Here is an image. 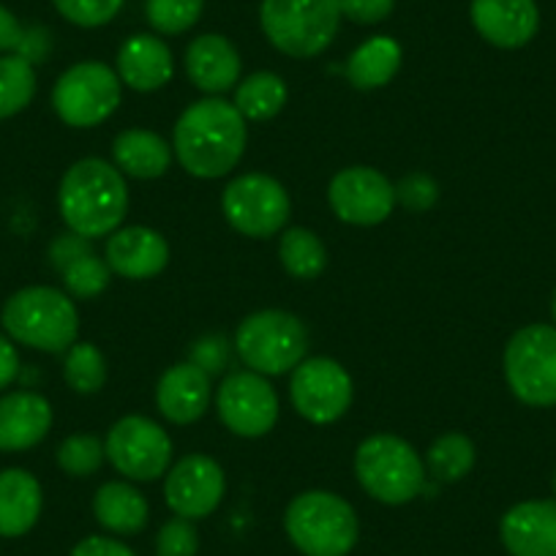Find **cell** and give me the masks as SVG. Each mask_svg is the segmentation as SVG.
I'll return each instance as SVG.
<instances>
[{
    "instance_id": "cell-1",
    "label": "cell",
    "mask_w": 556,
    "mask_h": 556,
    "mask_svg": "<svg viewBox=\"0 0 556 556\" xmlns=\"http://www.w3.org/2000/svg\"><path fill=\"white\" fill-rule=\"evenodd\" d=\"M245 117L232 101L207 96L186 106L175 123L173 151L180 167L202 180H216L232 173L245 153Z\"/></svg>"
},
{
    "instance_id": "cell-2",
    "label": "cell",
    "mask_w": 556,
    "mask_h": 556,
    "mask_svg": "<svg viewBox=\"0 0 556 556\" xmlns=\"http://www.w3.org/2000/svg\"><path fill=\"white\" fill-rule=\"evenodd\" d=\"M58 207L68 232L88 240L112 235L128 211L126 175L104 159H79L63 175Z\"/></svg>"
},
{
    "instance_id": "cell-3",
    "label": "cell",
    "mask_w": 556,
    "mask_h": 556,
    "mask_svg": "<svg viewBox=\"0 0 556 556\" xmlns=\"http://www.w3.org/2000/svg\"><path fill=\"white\" fill-rule=\"evenodd\" d=\"M0 323L7 336L30 350L61 355L77 344L79 314L68 292L55 287H25L3 306Z\"/></svg>"
},
{
    "instance_id": "cell-4",
    "label": "cell",
    "mask_w": 556,
    "mask_h": 556,
    "mask_svg": "<svg viewBox=\"0 0 556 556\" xmlns=\"http://www.w3.org/2000/svg\"><path fill=\"white\" fill-rule=\"evenodd\" d=\"M285 529L303 556H346L361 538L357 513L333 491H303L285 513Z\"/></svg>"
},
{
    "instance_id": "cell-5",
    "label": "cell",
    "mask_w": 556,
    "mask_h": 556,
    "mask_svg": "<svg viewBox=\"0 0 556 556\" xmlns=\"http://www.w3.org/2000/svg\"><path fill=\"white\" fill-rule=\"evenodd\" d=\"M339 0H262L260 25L265 39L290 58H317L333 45L341 28Z\"/></svg>"
},
{
    "instance_id": "cell-6",
    "label": "cell",
    "mask_w": 556,
    "mask_h": 556,
    "mask_svg": "<svg viewBox=\"0 0 556 556\" xmlns=\"http://www.w3.org/2000/svg\"><path fill=\"white\" fill-rule=\"evenodd\" d=\"M355 475L371 500L406 505L426 491V464L395 434H374L357 445Z\"/></svg>"
},
{
    "instance_id": "cell-7",
    "label": "cell",
    "mask_w": 556,
    "mask_h": 556,
    "mask_svg": "<svg viewBox=\"0 0 556 556\" xmlns=\"http://www.w3.org/2000/svg\"><path fill=\"white\" fill-rule=\"evenodd\" d=\"M235 352L249 366V371L262 377H281L295 371L306 361L308 330L295 314L267 312L249 314L235 330Z\"/></svg>"
},
{
    "instance_id": "cell-8",
    "label": "cell",
    "mask_w": 556,
    "mask_h": 556,
    "mask_svg": "<svg viewBox=\"0 0 556 556\" xmlns=\"http://www.w3.org/2000/svg\"><path fill=\"white\" fill-rule=\"evenodd\" d=\"M510 393L529 406H556V325H527L505 346Z\"/></svg>"
},
{
    "instance_id": "cell-9",
    "label": "cell",
    "mask_w": 556,
    "mask_h": 556,
    "mask_svg": "<svg viewBox=\"0 0 556 556\" xmlns=\"http://www.w3.org/2000/svg\"><path fill=\"white\" fill-rule=\"evenodd\" d=\"M123 83L115 68L99 61L74 63L52 88V110L66 126L93 128L121 104Z\"/></svg>"
},
{
    "instance_id": "cell-10",
    "label": "cell",
    "mask_w": 556,
    "mask_h": 556,
    "mask_svg": "<svg viewBox=\"0 0 556 556\" xmlns=\"http://www.w3.org/2000/svg\"><path fill=\"white\" fill-rule=\"evenodd\" d=\"M222 211L235 232L265 240L287 227L292 202L285 186L276 178L262 173H245L224 189Z\"/></svg>"
},
{
    "instance_id": "cell-11",
    "label": "cell",
    "mask_w": 556,
    "mask_h": 556,
    "mask_svg": "<svg viewBox=\"0 0 556 556\" xmlns=\"http://www.w3.org/2000/svg\"><path fill=\"white\" fill-rule=\"evenodd\" d=\"M112 467L134 483H151L164 478L173 462V440L167 431L142 415L121 417L104 442Z\"/></svg>"
},
{
    "instance_id": "cell-12",
    "label": "cell",
    "mask_w": 556,
    "mask_h": 556,
    "mask_svg": "<svg viewBox=\"0 0 556 556\" xmlns=\"http://www.w3.org/2000/svg\"><path fill=\"white\" fill-rule=\"evenodd\" d=\"M292 406L314 426L336 424L352 406V377L333 357H306L290 382Z\"/></svg>"
},
{
    "instance_id": "cell-13",
    "label": "cell",
    "mask_w": 556,
    "mask_h": 556,
    "mask_svg": "<svg viewBox=\"0 0 556 556\" xmlns=\"http://www.w3.org/2000/svg\"><path fill=\"white\" fill-rule=\"evenodd\" d=\"M216 409L222 424L232 434L256 440V437H265L276 426L278 395L262 374L235 371L218 388Z\"/></svg>"
},
{
    "instance_id": "cell-14",
    "label": "cell",
    "mask_w": 556,
    "mask_h": 556,
    "mask_svg": "<svg viewBox=\"0 0 556 556\" xmlns=\"http://www.w3.org/2000/svg\"><path fill=\"white\" fill-rule=\"evenodd\" d=\"M336 216L352 227H377L393 213L395 186L374 167H346L328 186Z\"/></svg>"
},
{
    "instance_id": "cell-15",
    "label": "cell",
    "mask_w": 556,
    "mask_h": 556,
    "mask_svg": "<svg viewBox=\"0 0 556 556\" xmlns=\"http://www.w3.org/2000/svg\"><path fill=\"white\" fill-rule=\"evenodd\" d=\"M227 491V478L218 462L202 453L180 458L164 480V500L169 510L180 518H207L224 500Z\"/></svg>"
},
{
    "instance_id": "cell-16",
    "label": "cell",
    "mask_w": 556,
    "mask_h": 556,
    "mask_svg": "<svg viewBox=\"0 0 556 556\" xmlns=\"http://www.w3.org/2000/svg\"><path fill=\"white\" fill-rule=\"evenodd\" d=\"M469 17L475 30L500 50L527 47L540 28V9L534 0H472Z\"/></svg>"
},
{
    "instance_id": "cell-17",
    "label": "cell",
    "mask_w": 556,
    "mask_h": 556,
    "mask_svg": "<svg viewBox=\"0 0 556 556\" xmlns=\"http://www.w3.org/2000/svg\"><path fill=\"white\" fill-rule=\"evenodd\" d=\"M500 538L510 556H556V500L513 505L502 516Z\"/></svg>"
},
{
    "instance_id": "cell-18",
    "label": "cell",
    "mask_w": 556,
    "mask_h": 556,
    "mask_svg": "<svg viewBox=\"0 0 556 556\" xmlns=\"http://www.w3.org/2000/svg\"><path fill=\"white\" fill-rule=\"evenodd\" d=\"M104 260L117 276L146 281L167 267L169 243L151 227H121L106 240Z\"/></svg>"
},
{
    "instance_id": "cell-19",
    "label": "cell",
    "mask_w": 556,
    "mask_h": 556,
    "mask_svg": "<svg viewBox=\"0 0 556 556\" xmlns=\"http://www.w3.org/2000/svg\"><path fill=\"white\" fill-rule=\"evenodd\" d=\"M52 429V406L34 390H17L0 399V451L20 453L39 445Z\"/></svg>"
},
{
    "instance_id": "cell-20",
    "label": "cell",
    "mask_w": 556,
    "mask_h": 556,
    "mask_svg": "<svg viewBox=\"0 0 556 556\" xmlns=\"http://www.w3.org/2000/svg\"><path fill=\"white\" fill-rule=\"evenodd\" d=\"M115 72L121 83L137 93L162 90L175 74L173 50L159 36L137 34L123 41L117 50Z\"/></svg>"
},
{
    "instance_id": "cell-21",
    "label": "cell",
    "mask_w": 556,
    "mask_h": 556,
    "mask_svg": "<svg viewBox=\"0 0 556 556\" xmlns=\"http://www.w3.org/2000/svg\"><path fill=\"white\" fill-rule=\"evenodd\" d=\"M238 50L222 34H202L186 47V74L207 96H222L240 83Z\"/></svg>"
},
{
    "instance_id": "cell-22",
    "label": "cell",
    "mask_w": 556,
    "mask_h": 556,
    "mask_svg": "<svg viewBox=\"0 0 556 556\" xmlns=\"http://www.w3.org/2000/svg\"><path fill=\"white\" fill-rule=\"evenodd\" d=\"M213 399L211 377L194 363H178L159 379L156 404L159 412L175 426L197 424L207 412Z\"/></svg>"
},
{
    "instance_id": "cell-23",
    "label": "cell",
    "mask_w": 556,
    "mask_h": 556,
    "mask_svg": "<svg viewBox=\"0 0 556 556\" xmlns=\"http://www.w3.org/2000/svg\"><path fill=\"white\" fill-rule=\"evenodd\" d=\"M45 505L41 485L28 469L0 472V538H23L36 527Z\"/></svg>"
},
{
    "instance_id": "cell-24",
    "label": "cell",
    "mask_w": 556,
    "mask_h": 556,
    "mask_svg": "<svg viewBox=\"0 0 556 556\" xmlns=\"http://www.w3.org/2000/svg\"><path fill=\"white\" fill-rule=\"evenodd\" d=\"M112 159L123 175L137 180L162 178L173 162V148L164 137L148 128H128L112 142Z\"/></svg>"
},
{
    "instance_id": "cell-25",
    "label": "cell",
    "mask_w": 556,
    "mask_h": 556,
    "mask_svg": "<svg viewBox=\"0 0 556 556\" xmlns=\"http://www.w3.org/2000/svg\"><path fill=\"white\" fill-rule=\"evenodd\" d=\"M93 516L106 532L112 534H139L148 527L151 505L134 485L123 480L104 483L93 496Z\"/></svg>"
},
{
    "instance_id": "cell-26",
    "label": "cell",
    "mask_w": 556,
    "mask_h": 556,
    "mask_svg": "<svg viewBox=\"0 0 556 556\" xmlns=\"http://www.w3.org/2000/svg\"><path fill=\"white\" fill-rule=\"evenodd\" d=\"M401 45L390 36H371L363 41L346 61L344 74L352 88L357 90H377L384 88L401 68Z\"/></svg>"
},
{
    "instance_id": "cell-27",
    "label": "cell",
    "mask_w": 556,
    "mask_h": 556,
    "mask_svg": "<svg viewBox=\"0 0 556 556\" xmlns=\"http://www.w3.org/2000/svg\"><path fill=\"white\" fill-rule=\"evenodd\" d=\"M287 85L285 79L273 72H256L238 83L235 88V110L245 117V121H270L287 104Z\"/></svg>"
},
{
    "instance_id": "cell-28",
    "label": "cell",
    "mask_w": 556,
    "mask_h": 556,
    "mask_svg": "<svg viewBox=\"0 0 556 556\" xmlns=\"http://www.w3.org/2000/svg\"><path fill=\"white\" fill-rule=\"evenodd\" d=\"M278 260L292 278L312 281L328 265V251L317 232L306 227H292L278 240Z\"/></svg>"
},
{
    "instance_id": "cell-29",
    "label": "cell",
    "mask_w": 556,
    "mask_h": 556,
    "mask_svg": "<svg viewBox=\"0 0 556 556\" xmlns=\"http://www.w3.org/2000/svg\"><path fill=\"white\" fill-rule=\"evenodd\" d=\"M475 458H478L475 442L469 440L467 434L451 431V434H442L440 440L429 447L426 467H429V472L434 475L440 483H456V480L467 478V475L472 472Z\"/></svg>"
},
{
    "instance_id": "cell-30",
    "label": "cell",
    "mask_w": 556,
    "mask_h": 556,
    "mask_svg": "<svg viewBox=\"0 0 556 556\" xmlns=\"http://www.w3.org/2000/svg\"><path fill=\"white\" fill-rule=\"evenodd\" d=\"M36 68L20 55H0V121L14 117L34 101Z\"/></svg>"
},
{
    "instance_id": "cell-31",
    "label": "cell",
    "mask_w": 556,
    "mask_h": 556,
    "mask_svg": "<svg viewBox=\"0 0 556 556\" xmlns=\"http://www.w3.org/2000/svg\"><path fill=\"white\" fill-rule=\"evenodd\" d=\"M63 379L74 393H99L106 382V361L99 346L90 341H77L63 361Z\"/></svg>"
},
{
    "instance_id": "cell-32",
    "label": "cell",
    "mask_w": 556,
    "mask_h": 556,
    "mask_svg": "<svg viewBox=\"0 0 556 556\" xmlns=\"http://www.w3.org/2000/svg\"><path fill=\"white\" fill-rule=\"evenodd\" d=\"M58 273L63 276L68 295L77 298V301H90V298L101 295L110 287L112 276L110 265H106L104 256L96 254V249L63 265Z\"/></svg>"
},
{
    "instance_id": "cell-33",
    "label": "cell",
    "mask_w": 556,
    "mask_h": 556,
    "mask_svg": "<svg viewBox=\"0 0 556 556\" xmlns=\"http://www.w3.org/2000/svg\"><path fill=\"white\" fill-rule=\"evenodd\" d=\"M205 0H148L146 17L162 36H180L194 28L202 17Z\"/></svg>"
},
{
    "instance_id": "cell-34",
    "label": "cell",
    "mask_w": 556,
    "mask_h": 556,
    "mask_svg": "<svg viewBox=\"0 0 556 556\" xmlns=\"http://www.w3.org/2000/svg\"><path fill=\"white\" fill-rule=\"evenodd\" d=\"M104 442L93 434H72L58 445V467L68 478H90L104 464Z\"/></svg>"
},
{
    "instance_id": "cell-35",
    "label": "cell",
    "mask_w": 556,
    "mask_h": 556,
    "mask_svg": "<svg viewBox=\"0 0 556 556\" xmlns=\"http://www.w3.org/2000/svg\"><path fill=\"white\" fill-rule=\"evenodd\" d=\"M52 7L77 28H101L121 14L123 0H52Z\"/></svg>"
},
{
    "instance_id": "cell-36",
    "label": "cell",
    "mask_w": 556,
    "mask_h": 556,
    "mask_svg": "<svg viewBox=\"0 0 556 556\" xmlns=\"http://www.w3.org/2000/svg\"><path fill=\"white\" fill-rule=\"evenodd\" d=\"M197 551H200V534L189 518L175 516L159 529L156 556H197Z\"/></svg>"
},
{
    "instance_id": "cell-37",
    "label": "cell",
    "mask_w": 556,
    "mask_h": 556,
    "mask_svg": "<svg viewBox=\"0 0 556 556\" xmlns=\"http://www.w3.org/2000/svg\"><path fill=\"white\" fill-rule=\"evenodd\" d=\"M440 200V186L434 178H429L426 173H412L395 186V202L406 207L412 213H424L429 207L437 205Z\"/></svg>"
},
{
    "instance_id": "cell-38",
    "label": "cell",
    "mask_w": 556,
    "mask_h": 556,
    "mask_svg": "<svg viewBox=\"0 0 556 556\" xmlns=\"http://www.w3.org/2000/svg\"><path fill=\"white\" fill-rule=\"evenodd\" d=\"M229 357H232V344H229V339H224L222 333L202 336V339H197L189 350V363L202 368L207 377L222 374L224 368L229 366Z\"/></svg>"
},
{
    "instance_id": "cell-39",
    "label": "cell",
    "mask_w": 556,
    "mask_h": 556,
    "mask_svg": "<svg viewBox=\"0 0 556 556\" xmlns=\"http://www.w3.org/2000/svg\"><path fill=\"white\" fill-rule=\"evenodd\" d=\"M341 17L355 25H379L395 9V0H339Z\"/></svg>"
},
{
    "instance_id": "cell-40",
    "label": "cell",
    "mask_w": 556,
    "mask_h": 556,
    "mask_svg": "<svg viewBox=\"0 0 556 556\" xmlns=\"http://www.w3.org/2000/svg\"><path fill=\"white\" fill-rule=\"evenodd\" d=\"M88 251H93V245H90V240L83 238V235L77 232L58 235V238L50 243V262L55 270H61L63 265H68V262L77 260V256L88 254Z\"/></svg>"
},
{
    "instance_id": "cell-41",
    "label": "cell",
    "mask_w": 556,
    "mask_h": 556,
    "mask_svg": "<svg viewBox=\"0 0 556 556\" xmlns=\"http://www.w3.org/2000/svg\"><path fill=\"white\" fill-rule=\"evenodd\" d=\"M72 556H137L126 543L115 538H104V534H90V538L79 540L74 545Z\"/></svg>"
},
{
    "instance_id": "cell-42",
    "label": "cell",
    "mask_w": 556,
    "mask_h": 556,
    "mask_svg": "<svg viewBox=\"0 0 556 556\" xmlns=\"http://www.w3.org/2000/svg\"><path fill=\"white\" fill-rule=\"evenodd\" d=\"M50 47H52L50 34H47L41 25H34V28H25V39H23V45H20V50L14 52V55L25 58V61L34 63V66H36V63H41L47 55H50Z\"/></svg>"
},
{
    "instance_id": "cell-43",
    "label": "cell",
    "mask_w": 556,
    "mask_h": 556,
    "mask_svg": "<svg viewBox=\"0 0 556 556\" xmlns=\"http://www.w3.org/2000/svg\"><path fill=\"white\" fill-rule=\"evenodd\" d=\"M25 39V28L7 7H0V55H14Z\"/></svg>"
},
{
    "instance_id": "cell-44",
    "label": "cell",
    "mask_w": 556,
    "mask_h": 556,
    "mask_svg": "<svg viewBox=\"0 0 556 556\" xmlns=\"http://www.w3.org/2000/svg\"><path fill=\"white\" fill-rule=\"evenodd\" d=\"M20 377V355L17 346L9 336L0 333V390H7Z\"/></svg>"
},
{
    "instance_id": "cell-45",
    "label": "cell",
    "mask_w": 556,
    "mask_h": 556,
    "mask_svg": "<svg viewBox=\"0 0 556 556\" xmlns=\"http://www.w3.org/2000/svg\"><path fill=\"white\" fill-rule=\"evenodd\" d=\"M551 314H554V323H556V290H554V298H551Z\"/></svg>"
},
{
    "instance_id": "cell-46",
    "label": "cell",
    "mask_w": 556,
    "mask_h": 556,
    "mask_svg": "<svg viewBox=\"0 0 556 556\" xmlns=\"http://www.w3.org/2000/svg\"><path fill=\"white\" fill-rule=\"evenodd\" d=\"M554 496H556V475H554Z\"/></svg>"
}]
</instances>
